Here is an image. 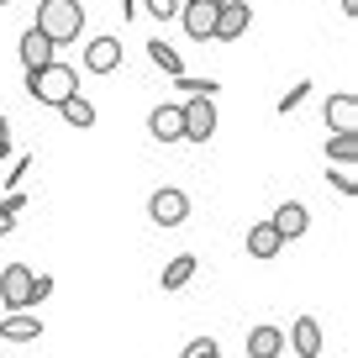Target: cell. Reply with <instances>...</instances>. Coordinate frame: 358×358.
Segmentation results:
<instances>
[{
	"instance_id": "6da1fadb",
	"label": "cell",
	"mask_w": 358,
	"mask_h": 358,
	"mask_svg": "<svg viewBox=\"0 0 358 358\" xmlns=\"http://www.w3.org/2000/svg\"><path fill=\"white\" fill-rule=\"evenodd\" d=\"M27 95H32L37 106H53V111H58L64 101H74V95H79V69L64 64V58L32 69V74H27Z\"/></svg>"
},
{
	"instance_id": "7a4b0ae2",
	"label": "cell",
	"mask_w": 358,
	"mask_h": 358,
	"mask_svg": "<svg viewBox=\"0 0 358 358\" xmlns=\"http://www.w3.org/2000/svg\"><path fill=\"white\" fill-rule=\"evenodd\" d=\"M32 27L53 48H69V43H79V32H85V6H79V0H37V22Z\"/></svg>"
},
{
	"instance_id": "3957f363",
	"label": "cell",
	"mask_w": 358,
	"mask_h": 358,
	"mask_svg": "<svg viewBox=\"0 0 358 358\" xmlns=\"http://www.w3.org/2000/svg\"><path fill=\"white\" fill-rule=\"evenodd\" d=\"M0 306H6V311H32L37 306V274L27 264L0 268Z\"/></svg>"
},
{
	"instance_id": "277c9868",
	"label": "cell",
	"mask_w": 358,
	"mask_h": 358,
	"mask_svg": "<svg viewBox=\"0 0 358 358\" xmlns=\"http://www.w3.org/2000/svg\"><path fill=\"white\" fill-rule=\"evenodd\" d=\"M148 222H153V227H185V222H190V195L174 190V185L153 190V195H148Z\"/></svg>"
},
{
	"instance_id": "5b68a950",
	"label": "cell",
	"mask_w": 358,
	"mask_h": 358,
	"mask_svg": "<svg viewBox=\"0 0 358 358\" xmlns=\"http://www.w3.org/2000/svg\"><path fill=\"white\" fill-rule=\"evenodd\" d=\"M122 37L116 32H95L85 43V74H122Z\"/></svg>"
},
{
	"instance_id": "8992f818",
	"label": "cell",
	"mask_w": 358,
	"mask_h": 358,
	"mask_svg": "<svg viewBox=\"0 0 358 358\" xmlns=\"http://www.w3.org/2000/svg\"><path fill=\"white\" fill-rule=\"evenodd\" d=\"M148 137L153 143H185V111H179V101H164V106H153L148 111Z\"/></svg>"
},
{
	"instance_id": "52a82bcc",
	"label": "cell",
	"mask_w": 358,
	"mask_h": 358,
	"mask_svg": "<svg viewBox=\"0 0 358 358\" xmlns=\"http://www.w3.org/2000/svg\"><path fill=\"white\" fill-rule=\"evenodd\" d=\"M179 111H185V143L201 148L216 137V101H185Z\"/></svg>"
},
{
	"instance_id": "ba28073f",
	"label": "cell",
	"mask_w": 358,
	"mask_h": 358,
	"mask_svg": "<svg viewBox=\"0 0 358 358\" xmlns=\"http://www.w3.org/2000/svg\"><path fill=\"white\" fill-rule=\"evenodd\" d=\"M248 22H253V6H248V0H222V11H216V32H211V43H237V37L248 32Z\"/></svg>"
},
{
	"instance_id": "9c48e42d",
	"label": "cell",
	"mask_w": 358,
	"mask_h": 358,
	"mask_svg": "<svg viewBox=\"0 0 358 358\" xmlns=\"http://www.w3.org/2000/svg\"><path fill=\"white\" fill-rule=\"evenodd\" d=\"M216 11H222V6H206V0H190V6H179V27H185V37H190V43H211V32H216Z\"/></svg>"
},
{
	"instance_id": "30bf717a",
	"label": "cell",
	"mask_w": 358,
	"mask_h": 358,
	"mask_svg": "<svg viewBox=\"0 0 358 358\" xmlns=\"http://www.w3.org/2000/svg\"><path fill=\"white\" fill-rule=\"evenodd\" d=\"M322 116H327V132H358V95H353V90L327 95Z\"/></svg>"
},
{
	"instance_id": "8fae6325",
	"label": "cell",
	"mask_w": 358,
	"mask_h": 358,
	"mask_svg": "<svg viewBox=\"0 0 358 358\" xmlns=\"http://www.w3.org/2000/svg\"><path fill=\"white\" fill-rule=\"evenodd\" d=\"M268 227L280 232V243H295V237H306V227H311V211H306L301 201H280L274 216H268Z\"/></svg>"
},
{
	"instance_id": "7c38bea8",
	"label": "cell",
	"mask_w": 358,
	"mask_h": 358,
	"mask_svg": "<svg viewBox=\"0 0 358 358\" xmlns=\"http://www.w3.org/2000/svg\"><path fill=\"white\" fill-rule=\"evenodd\" d=\"M285 348H295V358H322V322L316 316H295L290 332H285Z\"/></svg>"
},
{
	"instance_id": "4fadbf2b",
	"label": "cell",
	"mask_w": 358,
	"mask_h": 358,
	"mask_svg": "<svg viewBox=\"0 0 358 358\" xmlns=\"http://www.w3.org/2000/svg\"><path fill=\"white\" fill-rule=\"evenodd\" d=\"M0 337H6V343H37V337H43V322H37V311H6L0 316Z\"/></svg>"
},
{
	"instance_id": "5bb4252c",
	"label": "cell",
	"mask_w": 358,
	"mask_h": 358,
	"mask_svg": "<svg viewBox=\"0 0 358 358\" xmlns=\"http://www.w3.org/2000/svg\"><path fill=\"white\" fill-rule=\"evenodd\" d=\"M16 53H22V64H27V74H32V69H43V64H53L58 58V48L48 43L43 32H37V27H27L22 32V43H16Z\"/></svg>"
},
{
	"instance_id": "9a60e30c",
	"label": "cell",
	"mask_w": 358,
	"mask_h": 358,
	"mask_svg": "<svg viewBox=\"0 0 358 358\" xmlns=\"http://www.w3.org/2000/svg\"><path fill=\"white\" fill-rule=\"evenodd\" d=\"M285 327H248V358H280Z\"/></svg>"
},
{
	"instance_id": "2e32d148",
	"label": "cell",
	"mask_w": 358,
	"mask_h": 358,
	"mask_svg": "<svg viewBox=\"0 0 358 358\" xmlns=\"http://www.w3.org/2000/svg\"><path fill=\"white\" fill-rule=\"evenodd\" d=\"M280 253H285V243H280V232H274L268 222L248 227V258H264V264H268V258H280Z\"/></svg>"
},
{
	"instance_id": "e0dca14e",
	"label": "cell",
	"mask_w": 358,
	"mask_h": 358,
	"mask_svg": "<svg viewBox=\"0 0 358 358\" xmlns=\"http://www.w3.org/2000/svg\"><path fill=\"white\" fill-rule=\"evenodd\" d=\"M195 268H201V264H195V253H179V258H169V264H164V280H158V285H164V290H185V285L195 280Z\"/></svg>"
},
{
	"instance_id": "ac0fdd59",
	"label": "cell",
	"mask_w": 358,
	"mask_h": 358,
	"mask_svg": "<svg viewBox=\"0 0 358 358\" xmlns=\"http://www.w3.org/2000/svg\"><path fill=\"white\" fill-rule=\"evenodd\" d=\"M174 85L185 90V101H216L222 95V79H211V74H179Z\"/></svg>"
},
{
	"instance_id": "d6986e66",
	"label": "cell",
	"mask_w": 358,
	"mask_h": 358,
	"mask_svg": "<svg viewBox=\"0 0 358 358\" xmlns=\"http://www.w3.org/2000/svg\"><path fill=\"white\" fill-rule=\"evenodd\" d=\"M148 58H153V64L164 69L169 79H179V74H185V58H179V48H169L164 37H148Z\"/></svg>"
},
{
	"instance_id": "ffe728a7",
	"label": "cell",
	"mask_w": 358,
	"mask_h": 358,
	"mask_svg": "<svg viewBox=\"0 0 358 358\" xmlns=\"http://www.w3.org/2000/svg\"><path fill=\"white\" fill-rule=\"evenodd\" d=\"M327 185L343 201H358V164H327Z\"/></svg>"
},
{
	"instance_id": "44dd1931",
	"label": "cell",
	"mask_w": 358,
	"mask_h": 358,
	"mask_svg": "<svg viewBox=\"0 0 358 358\" xmlns=\"http://www.w3.org/2000/svg\"><path fill=\"white\" fill-rule=\"evenodd\" d=\"M327 158L332 164H358V132H332L327 137Z\"/></svg>"
},
{
	"instance_id": "7402d4cb",
	"label": "cell",
	"mask_w": 358,
	"mask_h": 358,
	"mask_svg": "<svg viewBox=\"0 0 358 358\" xmlns=\"http://www.w3.org/2000/svg\"><path fill=\"white\" fill-rule=\"evenodd\" d=\"M58 111H64V122H69V127H79V132H90V127H95V106H90L85 95H74V101H64V106H58Z\"/></svg>"
},
{
	"instance_id": "603a6c76",
	"label": "cell",
	"mask_w": 358,
	"mask_h": 358,
	"mask_svg": "<svg viewBox=\"0 0 358 358\" xmlns=\"http://www.w3.org/2000/svg\"><path fill=\"white\" fill-rule=\"evenodd\" d=\"M306 95H311V79H295V85H290V90H285V95H280V116L301 111V101H306Z\"/></svg>"
},
{
	"instance_id": "cb8c5ba5",
	"label": "cell",
	"mask_w": 358,
	"mask_h": 358,
	"mask_svg": "<svg viewBox=\"0 0 358 358\" xmlns=\"http://www.w3.org/2000/svg\"><path fill=\"white\" fill-rule=\"evenodd\" d=\"M143 6H148L153 22H174V16H179V0H143Z\"/></svg>"
},
{
	"instance_id": "d4e9b609",
	"label": "cell",
	"mask_w": 358,
	"mask_h": 358,
	"mask_svg": "<svg viewBox=\"0 0 358 358\" xmlns=\"http://www.w3.org/2000/svg\"><path fill=\"white\" fill-rule=\"evenodd\" d=\"M22 211H27V195L22 190H6V195H0V216H11V222H16Z\"/></svg>"
},
{
	"instance_id": "484cf974",
	"label": "cell",
	"mask_w": 358,
	"mask_h": 358,
	"mask_svg": "<svg viewBox=\"0 0 358 358\" xmlns=\"http://www.w3.org/2000/svg\"><path fill=\"white\" fill-rule=\"evenodd\" d=\"M211 353H222V348H216L211 337H195V343L185 348V358H211Z\"/></svg>"
},
{
	"instance_id": "4316f807",
	"label": "cell",
	"mask_w": 358,
	"mask_h": 358,
	"mask_svg": "<svg viewBox=\"0 0 358 358\" xmlns=\"http://www.w3.org/2000/svg\"><path fill=\"white\" fill-rule=\"evenodd\" d=\"M0 158H11V116H0Z\"/></svg>"
},
{
	"instance_id": "83f0119b",
	"label": "cell",
	"mask_w": 358,
	"mask_h": 358,
	"mask_svg": "<svg viewBox=\"0 0 358 358\" xmlns=\"http://www.w3.org/2000/svg\"><path fill=\"white\" fill-rule=\"evenodd\" d=\"M343 16H358V0H343Z\"/></svg>"
},
{
	"instance_id": "f1b7e54d",
	"label": "cell",
	"mask_w": 358,
	"mask_h": 358,
	"mask_svg": "<svg viewBox=\"0 0 358 358\" xmlns=\"http://www.w3.org/2000/svg\"><path fill=\"white\" fill-rule=\"evenodd\" d=\"M11 227H16V222H11V216H0V237H6V232H11Z\"/></svg>"
},
{
	"instance_id": "f546056e",
	"label": "cell",
	"mask_w": 358,
	"mask_h": 358,
	"mask_svg": "<svg viewBox=\"0 0 358 358\" xmlns=\"http://www.w3.org/2000/svg\"><path fill=\"white\" fill-rule=\"evenodd\" d=\"M179 6H190V0H179ZM206 6H222V0H206Z\"/></svg>"
},
{
	"instance_id": "4dcf8cb0",
	"label": "cell",
	"mask_w": 358,
	"mask_h": 358,
	"mask_svg": "<svg viewBox=\"0 0 358 358\" xmlns=\"http://www.w3.org/2000/svg\"><path fill=\"white\" fill-rule=\"evenodd\" d=\"M0 6H16V0H0Z\"/></svg>"
},
{
	"instance_id": "1f68e13d",
	"label": "cell",
	"mask_w": 358,
	"mask_h": 358,
	"mask_svg": "<svg viewBox=\"0 0 358 358\" xmlns=\"http://www.w3.org/2000/svg\"><path fill=\"white\" fill-rule=\"evenodd\" d=\"M211 358H222V353H211Z\"/></svg>"
}]
</instances>
